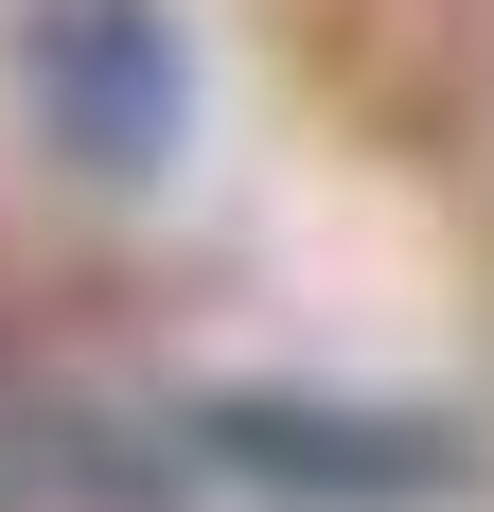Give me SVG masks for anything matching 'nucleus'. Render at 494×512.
Listing matches in <instances>:
<instances>
[{"mask_svg":"<svg viewBox=\"0 0 494 512\" xmlns=\"http://www.w3.org/2000/svg\"><path fill=\"white\" fill-rule=\"evenodd\" d=\"M18 124L89 195H142L195 142V36L177 0H18Z\"/></svg>","mask_w":494,"mask_h":512,"instance_id":"obj_1","label":"nucleus"},{"mask_svg":"<svg viewBox=\"0 0 494 512\" xmlns=\"http://www.w3.org/2000/svg\"><path fill=\"white\" fill-rule=\"evenodd\" d=\"M177 442L230 495H300V512H442V495H477V424L353 407V389H195Z\"/></svg>","mask_w":494,"mask_h":512,"instance_id":"obj_2","label":"nucleus"}]
</instances>
